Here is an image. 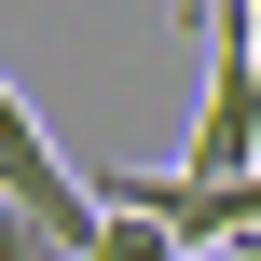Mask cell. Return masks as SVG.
Masks as SVG:
<instances>
[{
  "label": "cell",
  "instance_id": "cell-5",
  "mask_svg": "<svg viewBox=\"0 0 261 261\" xmlns=\"http://www.w3.org/2000/svg\"><path fill=\"white\" fill-rule=\"evenodd\" d=\"M179 261H234V248H179Z\"/></svg>",
  "mask_w": 261,
  "mask_h": 261
},
{
  "label": "cell",
  "instance_id": "cell-2",
  "mask_svg": "<svg viewBox=\"0 0 261 261\" xmlns=\"http://www.w3.org/2000/svg\"><path fill=\"white\" fill-rule=\"evenodd\" d=\"M83 261H179V234H165L151 206H96V234H83Z\"/></svg>",
  "mask_w": 261,
  "mask_h": 261
},
{
  "label": "cell",
  "instance_id": "cell-4",
  "mask_svg": "<svg viewBox=\"0 0 261 261\" xmlns=\"http://www.w3.org/2000/svg\"><path fill=\"white\" fill-rule=\"evenodd\" d=\"M234 14H248V41H261V0H234Z\"/></svg>",
  "mask_w": 261,
  "mask_h": 261
},
{
  "label": "cell",
  "instance_id": "cell-3",
  "mask_svg": "<svg viewBox=\"0 0 261 261\" xmlns=\"http://www.w3.org/2000/svg\"><path fill=\"white\" fill-rule=\"evenodd\" d=\"M206 28H234V0H179V41H206Z\"/></svg>",
  "mask_w": 261,
  "mask_h": 261
},
{
  "label": "cell",
  "instance_id": "cell-1",
  "mask_svg": "<svg viewBox=\"0 0 261 261\" xmlns=\"http://www.w3.org/2000/svg\"><path fill=\"white\" fill-rule=\"evenodd\" d=\"M0 193H14V206H28V220H41L69 261H83V234H96V179L41 138V110H28L14 83H0Z\"/></svg>",
  "mask_w": 261,
  "mask_h": 261
}]
</instances>
